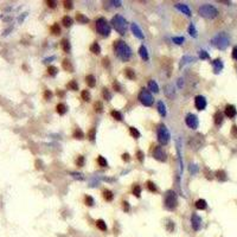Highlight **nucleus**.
<instances>
[{
    "label": "nucleus",
    "mask_w": 237,
    "mask_h": 237,
    "mask_svg": "<svg viewBox=\"0 0 237 237\" xmlns=\"http://www.w3.org/2000/svg\"><path fill=\"white\" fill-rule=\"evenodd\" d=\"M114 50H115V54L116 56L123 60V62H127L131 59L132 57V50L131 47L124 43L123 41H115L114 42Z\"/></svg>",
    "instance_id": "f257e3e1"
},
{
    "label": "nucleus",
    "mask_w": 237,
    "mask_h": 237,
    "mask_svg": "<svg viewBox=\"0 0 237 237\" xmlns=\"http://www.w3.org/2000/svg\"><path fill=\"white\" fill-rule=\"evenodd\" d=\"M111 24H113L114 29L120 33V34H126V31H127V21L120 14H116L111 19Z\"/></svg>",
    "instance_id": "f03ea898"
},
{
    "label": "nucleus",
    "mask_w": 237,
    "mask_h": 237,
    "mask_svg": "<svg viewBox=\"0 0 237 237\" xmlns=\"http://www.w3.org/2000/svg\"><path fill=\"white\" fill-rule=\"evenodd\" d=\"M198 13L201 14L202 17H204V18H209V19H211V18L217 17L218 11H217L214 6H211V5H203V6L199 7Z\"/></svg>",
    "instance_id": "7ed1b4c3"
},
{
    "label": "nucleus",
    "mask_w": 237,
    "mask_h": 237,
    "mask_svg": "<svg viewBox=\"0 0 237 237\" xmlns=\"http://www.w3.org/2000/svg\"><path fill=\"white\" fill-rule=\"evenodd\" d=\"M96 30L101 36H109L110 34V25L104 18H98L96 20Z\"/></svg>",
    "instance_id": "20e7f679"
},
{
    "label": "nucleus",
    "mask_w": 237,
    "mask_h": 237,
    "mask_svg": "<svg viewBox=\"0 0 237 237\" xmlns=\"http://www.w3.org/2000/svg\"><path fill=\"white\" fill-rule=\"evenodd\" d=\"M212 43L218 47V49H227V46L229 45V38H228V36L225 33H219L217 34L215 38L212 39Z\"/></svg>",
    "instance_id": "39448f33"
},
{
    "label": "nucleus",
    "mask_w": 237,
    "mask_h": 237,
    "mask_svg": "<svg viewBox=\"0 0 237 237\" xmlns=\"http://www.w3.org/2000/svg\"><path fill=\"white\" fill-rule=\"evenodd\" d=\"M170 132L168 129L165 127V126H159L158 128V141L161 144V145H167L168 141H170Z\"/></svg>",
    "instance_id": "423d86ee"
},
{
    "label": "nucleus",
    "mask_w": 237,
    "mask_h": 237,
    "mask_svg": "<svg viewBox=\"0 0 237 237\" xmlns=\"http://www.w3.org/2000/svg\"><path fill=\"white\" fill-rule=\"evenodd\" d=\"M138 98H139V101H140L144 106H146V107H151V106L153 104V97H152L151 94H149V91L146 90V89H142V90L139 93Z\"/></svg>",
    "instance_id": "0eeeda50"
},
{
    "label": "nucleus",
    "mask_w": 237,
    "mask_h": 237,
    "mask_svg": "<svg viewBox=\"0 0 237 237\" xmlns=\"http://www.w3.org/2000/svg\"><path fill=\"white\" fill-rule=\"evenodd\" d=\"M177 204H178V202H177V197H176V194H174V192L168 191L165 194V205H166V207L170 209V210H173V209L177 207Z\"/></svg>",
    "instance_id": "6e6552de"
},
{
    "label": "nucleus",
    "mask_w": 237,
    "mask_h": 237,
    "mask_svg": "<svg viewBox=\"0 0 237 237\" xmlns=\"http://www.w3.org/2000/svg\"><path fill=\"white\" fill-rule=\"evenodd\" d=\"M153 157L157 159V160H159V161H166V154H165V152H164V149L161 148L160 146H155L154 147V151H153Z\"/></svg>",
    "instance_id": "1a4fd4ad"
},
{
    "label": "nucleus",
    "mask_w": 237,
    "mask_h": 237,
    "mask_svg": "<svg viewBox=\"0 0 237 237\" xmlns=\"http://www.w3.org/2000/svg\"><path fill=\"white\" fill-rule=\"evenodd\" d=\"M185 122L192 129H196L198 127V119H197V116L194 114H189L185 119Z\"/></svg>",
    "instance_id": "9d476101"
},
{
    "label": "nucleus",
    "mask_w": 237,
    "mask_h": 237,
    "mask_svg": "<svg viewBox=\"0 0 237 237\" xmlns=\"http://www.w3.org/2000/svg\"><path fill=\"white\" fill-rule=\"evenodd\" d=\"M194 106H196V108L198 110H204L205 107H206V100H205V97L202 96V95L196 96V98H194Z\"/></svg>",
    "instance_id": "9b49d317"
},
{
    "label": "nucleus",
    "mask_w": 237,
    "mask_h": 237,
    "mask_svg": "<svg viewBox=\"0 0 237 237\" xmlns=\"http://www.w3.org/2000/svg\"><path fill=\"white\" fill-rule=\"evenodd\" d=\"M191 224H192L193 230L198 231L199 229H201V227H202V218L199 217L198 215H196V214H192V217H191Z\"/></svg>",
    "instance_id": "f8f14e48"
},
{
    "label": "nucleus",
    "mask_w": 237,
    "mask_h": 237,
    "mask_svg": "<svg viewBox=\"0 0 237 237\" xmlns=\"http://www.w3.org/2000/svg\"><path fill=\"white\" fill-rule=\"evenodd\" d=\"M224 113H225V115H227L228 117H230V119L235 117V116H236V114H237L236 107H235V106H232V104H228V106L225 107V109H224Z\"/></svg>",
    "instance_id": "ddd939ff"
},
{
    "label": "nucleus",
    "mask_w": 237,
    "mask_h": 237,
    "mask_svg": "<svg viewBox=\"0 0 237 237\" xmlns=\"http://www.w3.org/2000/svg\"><path fill=\"white\" fill-rule=\"evenodd\" d=\"M131 27H132V31H133V33H134V34H135L136 37H138L139 39H142V38H144L142 31L140 30V27H139V26H138V25H136L135 23H133V24H132V26H131Z\"/></svg>",
    "instance_id": "4468645a"
},
{
    "label": "nucleus",
    "mask_w": 237,
    "mask_h": 237,
    "mask_svg": "<svg viewBox=\"0 0 237 237\" xmlns=\"http://www.w3.org/2000/svg\"><path fill=\"white\" fill-rule=\"evenodd\" d=\"M212 65H214V70H215L216 74H218L223 69V63H222V60L219 58H217V59H215L212 62Z\"/></svg>",
    "instance_id": "2eb2a0df"
},
{
    "label": "nucleus",
    "mask_w": 237,
    "mask_h": 237,
    "mask_svg": "<svg viewBox=\"0 0 237 237\" xmlns=\"http://www.w3.org/2000/svg\"><path fill=\"white\" fill-rule=\"evenodd\" d=\"M177 8H178L180 12H183L184 14H186V16H191V11H190V8L188 7V5H184V4H177Z\"/></svg>",
    "instance_id": "dca6fc26"
},
{
    "label": "nucleus",
    "mask_w": 237,
    "mask_h": 237,
    "mask_svg": "<svg viewBox=\"0 0 237 237\" xmlns=\"http://www.w3.org/2000/svg\"><path fill=\"white\" fill-rule=\"evenodd\" d=\"M62 67H63V69L65 71H69V72H72L74 71V67L71 64V62L69 59H64L63 62H62Z\"/></svg>",
    "instance_id": "f3484780"
},
{
    "label": "nucleus",
    "mask_w": 237,
    "mask_h": 237,
    "mask_svg": "<svg viewBox=\"0 0 237 237\" xmlns=\"http://www.w3.org/2000/svg\"><path fill=\"white\" fill-rule=\"evenodd\" d=\"M85 83L88 84V87H90V88H94V87L96 85V80H95V77L93 76V75H87Z\"/></svg>",
    "instance_id": "a211bd4d"
},
{
    "label": "nucleus",
    "mask_w": 237,
    "mask_h": 237,
    "mask_svg": "<svg viewBox=\"0 0 237 237\" xmlns=\"http://www.w3.org/2000/svg\"><path fill=\"white\" fill-rule=\"evenodd\" d=\"M196 207L198 210H205L207 207V203L205 199H198V201L196 202Z\"/></svg>",
    "instance_id": "6ab92c4d"
},
{
    "label": "nucleus",
    "mask_w": 237,
    "mask_h": 237,
    "mask_svg": "<svg viewBox=\"0 0 237 237\" xmlns=\"http://www.w3.org/2000/svg\"><path fill=\"white\" fill-rule=\"evenodd\" d=\"M139 55L141 56V58L144 60H148V52H147V49L145 47V45H141L140 49H139Z\"/></svg>",
    "instance_id": "aec40b11"
},
{
    "label": "nucleus",
    "mask_w": 237,
    "mask_h": 237,
    "mask_svg": "<svg viewBox=\"0 0 237 237\" xmlns=\"http://www.w3.org/2000/svg\"><path fill=\"white\" fill-rule=\"evenodd\" d=\"M56 110H57V113H58L59 115H64V114L67 113L68 108H67V106H65L64 103H58L57 107H56Z\"/></svg>",
    "instance_id": "412c9836"
},
{
    "label": "nucleus",
    "mask_w": 237,
    "mask_h": 237,
    "mask_svg": "<svg viewBox=\"0 0 237 237\" xmlns=\"http://www.w3.org/2000/svg\"><path fill=\"white\" fill-rule=\"evenodd\" d=\"M102 194H103L104 201H107V202H111V201H113V198H114V194H113V192H111L110 190H103Z\"/></svg>",
    "instance_id": "4be33fe9"
},
{
    "label": "nucleus",
    "mask_w": 237,
    "mask_h": 237,
    "mask_svg": "<svg viewBox=\"0 0 237 237\" xmlns=\"http://www.w3.org/2000/svg\"><path fill=\"white\" fill-rule=\"evenodd\" d=\"M60 47L63 49L64 52H69V51H70V43H69V41L65 39V38L62 39V42H60Z\"/></svg>",
    "instance_id": "5701e85b"
},
{
    "label": "nucleus",
    "mask_w": 237,
    "mask_h": 237,
    "mask_svg": "<svg viewBox=\"0 0 237 237\" xmlns=\"http://www.w3.org/2000/svg\"><path fill=\"white\" fill-rule=\"evenodd\" d=\"M124 76H126L128 80H134L135 78V71L131 68L124 69Z\"/></svg>",
    "instance_id": "b1692460"
},
{
    "label": "nucleus",
    "mask_w": 237,
    "mask_h": 237,
    "mask_svg": "<svg viewBox=\"0 0 237 237\" xmlns=\"http://www.w3.org/2000/svg\"><path fill=\"white\" fill-rule=\"evenodd\" d=\"M72 136L75 139H78V140H82L83 138H84V134H83V132H82V129L81 128H76L74 131V133H72Z\"/></svg>",
    "instance_id": "393cba45"
},
{
    "label": "nucleus",
    "mask_w": 237,
    "mask_h": 237,
    "mask_svg": "<svg viewBox=\"0 0 237 237\" xmlns=\"http://www.w3.org/2000/svg\"><path fill=\"white\" fill-rule=\"evenodd\" d=\"M96 227L101 231H107V224L103 219H97L96 221Z\"/></svg>",
    "instance_id": "a878e982"
},
{
    "label": "nucleus",
    "mask_w": 237,
    "mask_h": 237,
    "mask_svg": "<svg viewBox=\"0 0 237 237\" xmlns=\"http://www.w3.org/2000/svg\"><path fill=\"white\" fill-rule=\"evenodd\" d=\"M158 111H159V114L161 116H165L166 115V109H165V104L163 101H159L158 102Z\"/></svg>",
    "instance_id": "bb28decb"
},
{
    "label": "nucleus",
    "mask_w": 237,
    "mask_h": 237,
    "mask_svg": "<svg viewBox=\"0 0 237 237\" xmlns=\"http://www.w3.org/2000/svg\"><path fill=\"white\" fill-rule=\"evenodd\" d=\"M67 87H68V89H69V90H72V91L78 90V84L76 83V81H75V80H71V81L67 84Z\"/></svg>",
    "instance_id": "cd10ccee"
},
{
    "label": "nucleus",
    "mask_w": 237,
    "mask_h": 237,
    "mask_svg": "<svg viewBox=\"0 0 237 237\" xmlns=\"http://www.w3.org/2000/svg\"><path fill=\"white\" fill-rule=\"evenodd\" d=\"M90 51L94 54V55H98L100 52H101V46H100L97 43H93L90 45Z\"/></svg>",
    "instance_id": "c85d7f7f"
},
{
    "label": "nucleus",
    "mask_w": 237,
    "mask_h": 237,
    "mask_svg": "<svg viewBox=\"0 0 237 237\" xmlns=\"http://www.w3.org/2000/svg\"><path fill=\"white\" fill-rule=\"evenodd\" d=\"M214 119H215V123L217 124V126H219V124L223 122V114L221 113V111H216L215 115H214Z\"/></svg>",
    "instance_id": "c756f323"
},
{
    "label": "nucleus",
    "mask_w": 237,
    "mask_h": 237,
    "mask_svg": "<svg viewBox=\"0 0 237 237\" xmlns=\"http://www.w3.org/2000/svg\"><path fill=\"white\" fill-rule=\"evenodd\" d=\"M148 88H149V90H152L153 93H158L159 91V87H158V84L153 80H151L148 82Z\"/></svg>",
    "instance_id": "7c9ffc66"
},
{
    "label": "nucleus",
    "mask_w": 237,
    "mask_h": 237,
    "mask_svg": "<svg viewBox=\"0 0 237 237\" xmlns=\"http://www.w3.org/2000/svg\"><path fill=\"white\" fill-rule=\"evenodd\" d=\"M76 20L78 23H81V24H85V23L89 21V19L87 18L84 14H82V13H76Z\"/></svg>",
    "instance_id": "2f4dec72"
},
{
    "label": "nucleus",
    "mask_w": 237,
    "mask_h": 237,
    "mask_svg": "<svg viewBox=\"0 0 237 237\" xmlns=\"http://www.w3.org/2000/svg\"><path fill=\"white\" fill-rule=\"evenodd\" d=\"M146 188L148 189V191H151V192H157V191H158L155 184H154L153 181H151V180H148V181L146 183Z\"/></svg>",
    "instance_id": "473e14b6"
},
{
    "label": "nucleus",
    "mask_w": 237,
    "mask_h": 237,
    "mask_svg": "<svg viewBox=\"0 0 237 237\" xmlns=\"http://www.w3.org/2000/svg\"><path fill=\"white\" fill-rule=\"evenodd\" d=\"M97 164H98V166H101V167H107V166H108L107 160H106L102 155H98V157H97Z\"/></svg>",
    "instance_id": "72a5a7b5"
},
{
    "label": "nucleus",
    "mask_w": 237,
    "mask_h": 237,
    "mask_svg": "<svg viewBox=\"0 0 237 237\" xmlns=\"http://www.w3.org/2000/svg\"><path fill=\"white\" fill-rule=\"evenodd\" d=\"M50 31H51V33L55 34V36L59 34V33H60V27H59V25H58V24H54L52 26L50 27Z\"/></svg>",
    "instance_id": "f704fd0d"
},
{
    "label": "nucleus",
    "mask_w": 237,
    "mask_h": 237,
    "mask_svg": "<svg viewBox=\"0 0 237 237\" xmlns=\"http://www.w3.org/2000/svg\"><path fill=\"white\" fill-rule=\"evenodd\" d=\"M129 133H131V135L133 136V138H135V139H138V138H140V132L136 129V128H134V127H129Z\"/></svg>",
    "instance_id": "c9c22d12"
},
{
    "label": "nucleus",
    "mask_w": 237,
    "mask_h": 237,
    "mask_svg": "<svg viewBox=\"0 0 237 237\" xmlns=\"http://www.w3.org/2000/svg\"><path fill=\"white\" fill-rule=\"evenodd\" d=\"M62 24H63L65 27H69L70 25L72 24V19L69 16H65V17H63V19H62Z\"/></svg>",
    "instance_id": "e433bc0d"
},
{
    "label": "nucleus",
    "mask_w": 237,
    "mask_h": 237,
    "mask_svg": "<svg viewBox=\"0 0 237 237\" xmlns=\"http://www.w3.org/2000/svg\"><path fill=\"white\" fill-rule=\"evenodd\" d=\"M133 194L134 196H136V197H140L141 196V188L138 185V184H135L134 186H133Z\"/></svg>",
    "instance_id": "4c0bfd02"
},
{
    "label": "nucleus",
    "mask_w": 237,
    "mask_h": 237,
    "mask_svg": "<svg viewBox=\"0 0 237 237\" xmlns=\"http://www.w3.org/2000/svg\"><path fill=\"white\" fill-rule=\"evenodd\" d=\"M94 109H95V111H97V113H102V111H103L102 102H100V101L95 102V103H94Z\"/></svg>",
    "instance_id": "58836bf2"
},
{
    "label": "nucleus",
    "mask_w": 237,
    "mask_h": 237,
    "mask_svg": "<svg viewBox=\"0 0 237 237\" xmlns=\"http://www.w3.org/2000/svg\"><path fill=\"white\" fill-rule=\"evenodd\" d=\"M110 115L113 116L115 120H117V121H121V120H122V114L120 113V111H117V110H111Z\"/></svg>",
    "instance_id": "ea45409f"
},
{
    "label": "nucleus",
    "mask_w": 237,
    "mask_h": 237,
    "mask_svg": "<svg viewBox=\"0 0 237 237\" xmlns=\"http://www.w3.org/2000/svg\"><path fill=\"white\" fill-rule=\"evenodd\" d=\"M216 177H217L219 180H227V174H225V172L222 171V170L216 172Z\"/></svg>",
    "instance_id": "a19ab883"
},
{
    "label": "nucleus",
    "mask_w": 237,
    "mask_h": 237,
    "mask_svg": "<svg viewBox=\"0 0 237 237\" xmlns=\"http://www.w3.org/2000/svg\"><path fill=\"white\" fill-rule=\"evenodd\" d=\"M87 136H88V139L89 140H94L95 139V136H96V129L93 127V128H90L89 129V132H88V134H87Z\"/></svg>",
    "instance_id": "79ce46f5"
},
{
    "label": "nucleus",
    "mask_w": 237,
    "mask_h": 237,
    "mask_svg": "<svg viewBox=\"0 0 237 237\" xmlns=\"http://www.w3.org/2000/svg\"><path fill=\"white\" fill-rule=\"evenodd\" d=\"M84 163H85L84 157H83V155H78V158L76 159V166H77V167H83V166H84Z\"/></svg>",
    "instance_id": "37998d69"
},
{
    "label": "nucleus",
    "mask_w": 237,
    "mask_h": 237,
    "mask_svg": "<svg viewBox=\"0 0 237 237\" xmlns=\"http://www.w3.org/2000/svg\"><path fill=\"white\" fill-rule=\"evenodd\" d=\"M57 71H58V69H57L56 67H54V65H50V67L47 68V74L50 75V76H56Z\"/></svg>",
    "instance_id": "c03bdc74"
},
{
    "label": "nucleus",
    "mask_w": 237,
    "mask_h": 237,
    "mask_svg": "<svg viewBox=\"0 0 237 237\" xmlns=\"http://www.w3.org/2000/svg\"><path fill=\"white\" fill-rule=\"evenodd\" d=\"M81 97H82L83 101H87V102L90 101V94H89L88 90H83L82 94H81Z\"/></svg>",
    "instance_id": "a18cd8bd"
},
{
    "label": "nucleus",
    "mask_w": 237,
    "mask_h": 237,
    "mask_svg": "<svg viewBox=\"0 0 237 237\" xmlns=\"http://www.w3.org/2000/svg\"><path fill=\"white\" fill-rule=\"evenodd\" d=\"M84 202H85V205H88V206H91L94 205V199L91 196H85L84 198Z\"/></svg>",
    "instance_id": "49530a36"
},
{
    "label": "nucleus",
    "mask_w": 237,
    "mask_h": 237,
    "mask_svg": "<svg viewBox=\"0 0 237 237\" xmlns=\"http://www.w3.org/2000/svg\"><path fill=\"white\" fill-rule=\"evenodd\" d=\"M102 94H103V97H104V100H107V101H109V100L111 98V95H110V93L108 91V89H103L102 90Z\"/></svg>",
    "instance_id": "de8ad7c7"
},
{
    "label": "nucleus",
    "mask_w": 237,
    "mask_h": 237,
    "mask_svg": "<svg viewBox=\"0 0 237 237\" xmlns=\"http://www.w3.org/2000/svg\"><path fill=\"white\" fill-rule=\"evenodd\" d=\"M189 32H190V34H191V36L197 37V31H196V27H194V25H193V24H191V25H190V27H189Z\"/></svg>",
    "instance_id": "09e8293b"
},
{
    "label": "nucleus",
    "mask_w": 237,
    "mask_h": 237,
    "mask_svg": "<svg viewBox=\"0 0 237 237\" xmlns=\"http://www.w3.org/2000/svg\"><path fill=\"white\" fill-rule=\"evenodd\" d=\"M183 42H184L183 37H174V38H173V43H176V44H178V45L183 44Z\"/></svg>",
    "instance_id": "8fccbe9b"
},
{
    "label": "nucleus",
    "mask_w": 237,
    "mask_h": 237,
    "mask_svg": "<svg viewBox=\"0 0 237 237\" xmlns=\"http://www.w3.org/2000/svg\"><path fill=\"white\" fill-rule=\"evenodd\" d=\"M122 209H123V211H126V212H128V211L131 210L129 203H128V202H123V203H122Z\"/></svg>",
    "instance_id": "3c124183"
},
{
    "label": "nucleus",
    "mask_w": 237,
    "mask_h": 237,
    "mask_svg": "<svg viewBox=\"0 0 237 237\" xmlns=\"http://www.w3.org/2000/svg\"><path fill=\"white\" fill-rule=\"evenodd\" d=\"M136 157H138V160L140 161V163H142V161H144V153H142L141 151L136 152Z\"/></svg>",
    "instance_id": "603ef678"
},
{
    "label": "nucleus",
    "mask_w": 237,
    "mask_h": 237,
    "mask_svg": "<svg viewBox=\"0 0 237 237\" xmlns=\"http://www.w3.org/2000/svg\"><path fill=\"white\" fill-rule=\"evenodd\" d=\"M113 88H114L116 91H120V90H121V85H120V83H119V82H116V81H115V82L113 83Z\"/></svg>",
    "instance_id": "864d4df0"
},
{
    "label": "nucleus",
    "mask_w": 237,
    "mask_h": 237,
    "mask_svg": "<svg viewBox=\"0 0 237 237\" xmlns=\"http://www.w3.org/2000/svg\"><path fill=\"white\" fill-rule=\"evenodd\" d=\"M102 62H103V67H104V68H108V67L110 65V63H109V58H108V57H104V58L102 59Z\"/></svg>",
    "instance_id": "5fc2aeb1"
},
{
    "label": "nucleus",
    "mask_w": 237,
    "mask_h": 237,
    "mask_svg": "<svg viewBox=\"0 0 237 237\" xmlns=\"http://www.w3.org/2000/svg\"><path fill=\"white\" fill-rule=\"evenodd\" d=\"M63 4H64V7L67 10H71L72 8V1H64Z\"/></svg>",
    "instance_id": "6e6d98bb"
},
{
    "label": "nucleus",
    "mask_w": 237,
    "mask_h": 237,
    "mask_svg": "<svg viewBox=\"0 0 237 237\" xmlns=\"http://www.w3.org/2000/svg\"><path fill=\"white\" fill-rule=\"evenodd\" d=\"M199 56H201L202 59H207L209 58V55L206 51H201V54H199Z\"/></svg>",
    "instance_id": "4d7b16f0"
},
{
    "label": "nucleus",
    "mask_w": 237,
    "mask_h": 237,
    "mask_svg": "<svg viewBox=\"0 0 237 237\" xmlns=\"http://www.w3.org/2000/svg\"><path fill=\"white\" fill-rule=\"evenodd\" d=\"M47 6L51 7V8H55L56 7V1H52V0H49V1H46Z\"/></svg>",
    "instance_id": "13d9d810"
},
{
    "label": "nucleus",
    "mask_w": 237,
    "mask_h": 237,
    "mask_svg": "<svg viewBox=\"0 0 237 237\" xmlns=\"http://www.w3.org/2000/svg\"><path fill=\"white\" fill-rule=\"evenodd\" d=\"M122 160H123V161H129V160H131L129 154H128V153H123V154H122Z\"/></svg>",
    "instance_id": "bf43d9fd"
},
{
    "label": "nucleus",
    "mask_w": 237,
    "mask_h": 237,
    "mask_svg": "<svg viewBox=\"0 0 237 237\" xmlns=\"http://www.w3.org/2000/svg\"><path fill=\"white\" fill-rule=\"evenodd\" d=\"M51 96H52L51 91H50V90H45V93H44V97H45L46 100H49V98L51 97Z\"/></svg>",
    "instance_id": "052dcab7"
},
{
    "label": "nucleus",
    "mask_w": 237,
    "mask_h": 237,
    "mask_svg": "<svg viewBox=\"0 0 237 237\" xmlns=\"http://www.w3.org/2000/svg\"><path fill=\"white\" fill-rule=\"evenodd\" d=\"M232 58L237 60V46H235V47L232 49Z\"/></svg>",
    "instance_id": "680f3d73"
},
{
    "label": "nucleus",
    "mask_w": 237,
    "mask_h": 237,
    "mask_svg": "<svg viewBox=\"0 0 237 237\" xmlns=\"http://www.w3.org/2000/svg\"><path fill=\"white\" fill-rule=\"evenodd\" d=\"M231 134L235 136V138H237V127L236 126H232V129H231Z\"/></svg>",
    "instance_id": "e2e57ef3"
},
{
    "label": "nucleus",
    "mask_w": 237,
    "mask_h": 237,
    "mask_svg": "<svg viewBox=\"0 0 237 237\" xmlns=\"http://www.w3.org/2000/svg\"><path fill=\"white\" fill-rule=\"evenodd\" d=\"M57 96H59V97H64V91L57 90Z\"/></svg>",
    "instance_id": "0e129e2a"
}]
</instances>
